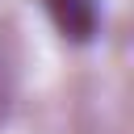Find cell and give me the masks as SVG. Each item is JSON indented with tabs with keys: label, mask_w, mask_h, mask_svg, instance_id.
<instances>
[{
	"label": "cell",
	"mask_w": 134,
	"mask_h": 134,
	"mask_svg": "<svg viewBox=\"0 0 134 134\" xmlns=\"http://www.w3.org/2000/svg\"><path fill=\"white\" fill-rule=\"evenodd\" d=\"M54 29L67 42H92L100 29V4L96 0H42Z\"/></svg>",
	"instance_id": "1"
}]
</instances>
